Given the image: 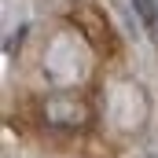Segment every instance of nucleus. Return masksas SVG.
<instances>
[{
  "instance_id": "obj_2",
  "label": "nucleus",
  "mask_w": 158,
  "mask_h": 158,
  "mask_svg": "<svg viewBox=\"0 0 158 158\" xmlns=\"http://www.w3.org/2000/svg\"><path fill=\"white\" fill-rule=\"evenodd\" d=\"M132 7L140 11V19H143L147 26H155V22H158V0H132Z\"/></svg>"
},
{
  "instance_id": "obj_1",
  "label": "nucleus",
  "mask_w": 158,
  "mask_h": 158,
  "mask_svg": "<svg viewBox=\"0 0 158 158\" xmlns=\"http://www.w3.org/2000/svg\"><path fill=\"white\" fill-rule=\"evenodd\" d=\"M48 121H55L63 129H74L77 121H85V107H81L77 99H66V96L48 99Z\"/></svg>"
}]
</instances>
